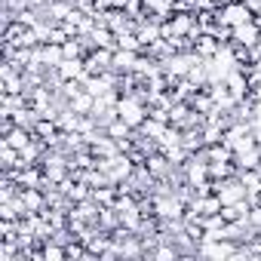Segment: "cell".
Masks as SVG:
<instances>
[{
  "label": "cell",
  "mask_w": 261,
  "mask_h": 261,
  "mask_svg": "<svg viewBox=\"0 0 261 261\" xmlns=\"http://www.w3.org/2000/svg\"><path fill=\"white\" fill-rule=\"evenodd\" d=\"M243 71H246V83H249V92H252L255 86H261V65H258V62H249Z\"/></svg>",
  "instance_id": "cell-15"
},
{
  "label": "cell",
  "mask_w": 261,
  "mask_h": 261,
  "mask_svg": "<svg viewBox=\"0 0 261 261\" xmlns=\"http://www.w3.org/2000/svg\"><path fill=\"white\" fill-rule=\"evenodd\" d=\"M0 139L10 142L16 151H25V148L34 142V129H28V126H19V123H16V126L10 129V133H7V136H0Z\"/></svg>",
  "instance_id": "cell-8"
},
{
  "label": "cell",
  "mask_w": 261,
  "mask_h": 261,
  "mask_svg": "<svg viewBox=\"0 0 261 261\" xmlns=\"http://www.w3.org/2000/svg\"><path fill=\"white\" fill-rule=\"evenodd\" d=\"M166 129H169V120H160V117L148 114V117H145V123L139 126V133H142V136H148L151 142H157V145H160V139L166 136Z\"/></svg>",
  "instance_id": "cell-7"
},
{
  "label": "cell",
  "mask_w": 261,
  "mask_h": 261,
  "mask_svg": "<svg viewBox=\"0 0 261 261\" xmlns=\"http://www.w3.org/2000/svg\"><path fill=\"white\" fill-rule=\"evenodd\" d=\"M83 65H86V74H89V77H98V74H105V71H111V68H114V49L92 46V49L86 53Z\"/></svg>",
  "instance_id": "cell-2"
},
{
  "label": "cell",
  "mask_w": 261,
  "mask_h": 261,
  "mask_svg": "<svg viewBox=\"0 0 261 261\" xmlns=\"http://www.w3.org/2000/svg\"><path fill=\"white\" fill-rule=\"evenodd\" d=\"M252 62H258V65H261V40L252 46Z\"/></svg>",
  "instance_id": "cell-16"
},
{
  "label": "cell",
  "mask_w": 261,
  "mask_h": 261,
  "mask_svg": "<svg viewBox=\"0 0 261 261\" xmlns=\"http://www.w3.org/2000/svg\"><path fill=\"white\" fill-rule=\"evenodd\" d=\"M68 105H71L77 114H92V111H95V95H92V92L83 86L77 95H71V101H68Z\"/></svg>",
  "instance_id": "cell-13"
},
{
  "label": "cell",
  "mask_w": 261,
  "mask_h": 261,
  "mask_svg": "<svg viewBox=\"0 0 261 261\" xmlns=\"http://www.w3.org/2000/svg\"><path fill=\"white\" fill-rule=\"evenodd\" d=\"M221 46H224V40H218L215 34H206V31L194 40V53H197L200 59H215V56L221 53Z\"/></svg>",
  "instance_id": "cell-6"
},
{
  "label": "cell",
  "mask_w": 261,
  "mask_h": 261,
  "mask_svg": "<svg viewBox=\"0 0 261 261\" xmlns=\"http://www.w3.org/2000/svg\"><path fill=\"white\" fill-rule=\"evenodd\" d=\"M224 86L233 92L237 101H246V98H249V83H246V71H243V68H230V71L224 74Z\"/></svg>",
  "instance_id": "cell-5"
},
{
  "label": "cell",
  "mask_w": 261,
  "mask_h": 261,
  "mask_svg": "<svg viewBox=\"0 0 261 261\" xmlns=\"http://www.w3.org/2000/svg\"><path fill=\"white\" fill-rule=\"evenodd\" d=\"M252 19H255V13L249 10L246 0H230V4H221L218 7V22L224 28H237V25H246Z\"/></svg>",
  "instance_id": "cell-1"
},
{
  "label": "cell",
  "mask_w": 261,
  "mask_h": 261,
  "mask_svg": "<svg viewBox=\"0 0 261 261\" xmlns=\"http://www.w3.org/2000/svg\"><path fill=\"white\" fill-rule=\"evenodd\" d=\"M249 98H252V101H261V86H255V89L249 92Z\"/></svg>",
  "instance_id": "cell-17"
},
{
  "label": "cell",
  "mask_w": 261,
  "mask_h": 261,
  "mask_svg": "<svg viewBox=\"0 0 261 261\" xmlns=\"http://www.w3.org/2000/svg\"><path fill=\"white\" fill-rule=\"evenodd\" d=\"M19 160H22V151H16L10 142L0 139V166H4V172H7V169H16Z\"/></svg>",
  "instance_id": "cell-14"
},
{
  "label": "cell",
  "mask_w": 261,
  "mask_h": 261,
  "mask_svg": "<svg viewBox=\"0 0 261 261\" xmlns=\"http://www.w3.org/2000/svg\"><path fill=\"white\" fill-rule=\"evenodd\" d=\"M89 43L92 46H105V49H117V34L105 25H95L92 34H89Z\"/></svg>",
  "instance_id": "cell-12"
},
{
  "label": "cell",
  "mask_w": 261,
  "mask_h": 261,
  "mask_svg": "<svg viewBox=\"0 0 261 261\" xmlns=\"http://www.w3.org/2000/svg\"><path fill=\"white\" fill-rule=\"evenodd\" d=\"M261 40V19L255 16L252 22H246V25H237V28H230V43H240V46H255Z\"/></svg>",
  "instance_id": "cell-4"
},
{
  "label": "cell",
  "mask_w": 261,
  "mask_h": 261,
  "mask_svg": "<svg viewBox=\"0 0 261 261\" xmlns=\"http://www.w3.org/2000/svg\"><path fill=\"white\" fill-rule=\"evenodd\" d=\"M133 133H136V129L129 126V123H126L120 114H117V117H114V120L105 126V136H111L114 142H129V139H133Z\"/></svg>",
  "instance_id": "cell-11"
},
{
  "label": "cell",
  "mask_w": 261,
  "mask_h": 261,
  "mask_svg": "<svg viewBox=\"0 0 261 261\" xmlns=\"http://www.w3.org/2000/svg\"><path fill=\"white\" fill-rule=\"evenodd\" d=\"M215 194H218L221 206H233V203H240V200H246V197H249V194H246V188H243V181H240V175H230V178L215 181Z\"/></svg>",
  "instance_id": "cell-3"
},
{
  "label": "cell",
  "mask_w": 261,
  "mask_h": 261,
  "mask_svg": "<svg viewBox=\"0 0 261 261\" xmlns=\"http://www.w3.org/2000/svg\"><path fill=\"white\" fill-rule=\"evenodd\" d=\"M139 56L142 53H133V49H114V68L111 71H117V74H133L136 71V62H139Z\"/></svg>",
  "instance_id": "cell-9"
},
{
  "label": "cell",
  "mask_w": 261,
  "mask_h": 261,
  "mask_svg": "<svg viewBox=\"0 0 261 261\" xmlns=\"http://www.w3.org/2000/svg\"><path fill=\"white\" fill-rule=\"evenodd\" d=\"M191 206H194V209H197L200 215H215V212H221V200H218V194H215V191L197 194Z\"/></svg>",
  "instance_id": "cell-10"
}]
</instances>
